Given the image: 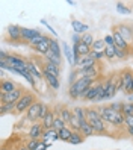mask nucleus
<instances>
[{
  "label": "nucleus",
  "instance_id": "39448f33",
  "mask_svg": "<svg viewBox=\"0 0 133 150\" xmlns=\"http://www.w3.org/2000/svg\"><path fill=\"white\" fill-rule=\"evenodd\" d=\"M23 90L21 88H17V90L11 91V93H6V94H0V102L2 105H8V103H17L21 97H23Z\"/></svg>",
  "mask_w": 133,
  "mask_h": 150
},
{
  "label": "nucleus",
  "instance_id": "2eb2a0df",
  "mask_svg": "<svg viewBox=\"0 0 133 150\" xmlns=\"http://www.w3.org/2000/svg\"><path fill=\"white\" fill-rule=\"evenodd\" d=\"M61 44H62V53H64V56L67 58L68 64L74 67V52H73V49H70L68 42H64V41H62Z\"/></svg>",
  "mask_w": 133,
  "mask_h": 150
},
{
  "label": "nucleus",
  "instance_id": "5fc2aeb1",
  "mask_svg": "<svg viewBox=\"0 0 133 150\" xmlns=\"http://www.w3.org/2000/svg\"><path fill=\"white\" fill-rule=\"evenodd\" d=\"M129 100H130V102L133 103V94H130V96H129Z\"/></svg>",
  "mask_w": 133,
  "mask_h": 150
},
{
  "label": "nucleus",
  "instance_id": "bb28decb",
  "mask_svg": "<svg viewBox=\"0 0 133 150\" xmlns=\"http://www.w3.org/2000/svg\"><path fill=\"white\" fill-rule=\"evenodd\" d=\"M46 61L47 62H51V64H55V65H58V67H62V56H58V55H55L53 52H47V55H46Z\"/></svg>",
  "mask_w": 133,
  "mask_h": 150
},
{
  "label": "nucleus",
  "instance_id": "9b49d317",
  "mask_svg": "<svg viewBox=\"0 0 133 150\" xmlns=\"http://www.w3.org/2000/svg\"><path fill=\"white\" fill-rule=\"evenodd\" d=\"M42 74H44V81L47 82V85L50 88H53V90H59L61 88V77H56L47 71H42Z\"/></svg>",
  "mask_w": 133,
  "mask_h": 150
},
{
  "label": "nucleus",
  "instance_id": "58836bf2",
  "mask_svg": "<svg viewBox=\"0 0 133 150\" xmlns=\"http://www.w3.org/2000/svg\"><path fill=\"white\" fill-rule=\"evenodd\" d=\"M94 37L89 33V32H86V33H83L82 35V42L83 44H86V46H89V47H92V44H94Z\"/></svg>",
  "mask_w": 133,
  "mask_h": 150
},
{
  "label": "nucleus",
  "instance_id": "4c0bfd02",
  "mask_svg": "<svg viewBox=\"0 0 133 150\" xmlns=\"http://www.w3.org/2000/svg\"><path fill=\"white\" fill-rule=\"evenodd\" d=\"M64 127H67V123L62 120L61 117H56V118H55V123H53V129L59 132V130H62Z\"/></svg>",
  "mask_w": 133,
  "mask_h": 150
},
{
  "label": "nucleus",
  "instance_id": "e433bc0d",
  "mask_svg": "<svg viewBox=\"0 0 133 150\" xmlns=\"http://www.w3.org/2000/svg\"><path fill=\"white\" fill-rule=\"evenodd\" d=\"M122 115H124V117L133 115V103H132V102L124 103V106H122Z\"/></svg>",
  "mask_w": 133,
  "mask_h": 150
},
{
  "label": "nucleus",
  "instance_id": "a211bd4d",
  "mask_svg": "<svg viewBox=\"0 0 133 150\" xmlns=\"http://www.w3.org/2000/svg\"><path fill=\"white\" fill-rule=\"evenodd\" d=\"M59 139V132L55 129H50V130H44L42 138L41 141L42 143H50V141H58Z\"/></svg>",
  "mask_w": 133,
  "mask_h": 150
},
{
  "label": "nucleus",
  "instance_id": "603ef678",
  "mask_svg": "<svg viewBox=\"0 0 133 150\" xmlns=\"http://www.w3.org/2000/svg\"><path fill=\"white\" fill-rule=\"evenodd\" d=\"M67 3H68L70 6H74V5H76V2H74V0H67Z\"/></svg>",
  "mask_w": 133,
  "mask_h": 150
},
{
  "label": "nucleus",
  "instance_id": "6e6552de",
  "mask_svg": "<svg viewBox=\"0 0 133 150\" xmlns=\"http://www.w3.org/2000/svg\"><path fill=\"white\" fill-rule=\"evenodd\" d=\"M6 62H8V65H9L11 68H15V70H24L26 67H27V62H26L23 58L14 56V55H9V56H8Z\"/></svg>",
  "mask_w": 133,
  "mask_h": 150
},
{
  "label": "nucleus",
  "instance_id": "79ce46f5",
  "mask_svg": "<svg viewBox=\"0 0 133 150\" xmlns=\"http://www.w3.org/2000/svg\"><path fill=\"white\" fill-rule=\"evenodd\" d=\"M41 144V139H29V143L26 144L29 150H37V147Z\"/></svg>",
  "mask_w": 133,
  "mask_h": 150
},
{
  "label": "nucleus",
  "instance_id": "4be33fe9",
  "mask_svg": "<svg viewBox=\"0 0 133 150\" xmlns=\"http://www.w3.org/2000/svg\"><path fill=\"white\" fill-rule=\"evenodd\" d=\"M26 68H27V71L35 77V79H42L44 77V74L39 71V70H38V67H37V64H35V62H32V61H27V67H26Z\"/></svg>",
  "mask_w": 133,
  "mask_h": 150
},
{
  "label": "nucleus",
  "instance_id": "1a4fd4ad",
  "mask_svg": "<svg viewBox=\"0 0 133 150\" xmlns=\"http://www.w3.org/2000/svg\"><path fill=\"white\" fill-rule=\"evenodd\" d=\"M39 35H42L38 29H30V28H21V38L24 41L30 42L32 40H35L37 37H39Z\"/></svg>",
  "mask_w": 133,
  "mask_h": 150
},
{
  "label": "nucleus",
  "instance_id": "f3484780",
  "mask_svg": "<svg viewBox=\"0 0 133 150\" xmlns=\"http://www.w3.org/2000/svg\"><path fill=\"white\" fill-rule=\"evenodd\" d=\"M113 41H115V47L120 49V50H129V42L124 40L118 32H113Z\"/></svg>",
  "mask_w": 133,
  "mask_h": 150
},
{
  "label": "nucleus",
  "instance_id": "a878e982",
  "mask_svg": "<svg viewBox=\"0 0 133 150\" xmlns=\"http://www.w3.org/2000/svg\"><path fill=\"white\" fill-rule=\"evenodd\" d=\"M33 49L37 50L38 53H41V55L46 56V55H47V52L50 50V38L47 37V40H46V41H42L41 44H38V46H35Z\"/></svg>",
  "mask_w": 133,
  "mask_h": 150
},
{
  "label": "nucleus",
  "instance_id": "a18cd8bd",
  "mask_svg": "<svg viewBox=\"0 0 133 150\" xmlns=\"http://www.w3.org/2000/svg\"><path fill=\"white\" fill-rule=\"evenodd\" d=\"M71 40H73V44H77V42H80V41H82V35H79V33H74V32H73Z\"/></svg>",
  "mask_w": 133,
  "mask_h": 150
},
{
  "label": "nucleus",
  "instance_id": "c03bdc74",
  "mask_svg": "<svg viewBox=\"0 0 133 150\" xmlns=\"http://www.w3.org/2000/svg\"><path fill=\"white\" fill-rule=\"evenodd\" d=\"M106 46H115V41H113V35H106V37L103 38Z\"/></svg>",
  "mask_w": 133,
  "mask_h": 150
},
{
  "label": "nucleus",
  "instance_id": "dca6fc26",
  "mask_svg": "<svg viewBox=\"0 0 133 150\" xmlns=\"http://www.w3.org/2000/svg\"><path fill=\"white\" fill-rule=\"evenodd\" d=\"M8 35H9V38L12 41H20L23 40L21 38V28L17 24H11L9 28H8Z\"/></svg>",
  "mask_w": 133,
  "mask_h": 150
},
{
  "label": "nucleus",
  "instance_id": "de8ad7c7",
  "mask_svg": "<svg viewBox=\"0 0 133 150\" xmlns=\"http://www.w3.org/2000/svg\"><path fill=\"white\" fill-rule=\"evenodd\" d=\"M124 125H126V127H130V126H133V115H130V117H126V120H124Z\"/></svg>",
  "mask_w": 133,
  "mask_h": 150
},
{
  "label": "nucleus",
  "instance_id": "423d86ee",
  "mask_svg": "<svg viewBox=\"0 0 133 150\" xmlns=\"http://www.w3.org/2000/svg\"><path fill=\"white\" fill-rule=\"evenodd\" d=\"M118 91H126V88L132 83L133 81V71L132 70H124L118 76Z\"/></svg>",
  "mask_w": 133,
  "mask_h": 150
},
{
  "label": "nucleus",
  "instance_id": "49530a36",
  "mask_svg": "<svg viewBox=\"0 0 133 150\" xmlns=\"http://www.w3.org/2000/svg\"><path fill=\"white\" fill-rule=\"evenodd\" d=\"M41 24H44V26H47V29H49V30H50V32H51L53 35H55V37H56V35H58V32H56L55 29H53V28H51V26H50V24H49V23H47L46 20H44V18L41 20Z\"/></svg>",
  "mask_w": 133,
  "mask_h": 150
},
{
  "label": "nucleus",
  "instance_id": "c756f323",
  "mask_svg": "<svg viewBox=\"0 0 133 150\" xmlns=\"http://www.w3.org/2000/svg\"><path fill=\"white\" fill-rule=\"evenodd\" d=\"M95 97H97V82L88 90L86 93H85V96H83V100H86V102H94L95 100Z\"/></svg>",
  "mask_w": 133,
  "mask_h": 150
},
{
  "label": "nucleus",
  "instance_id": "c85d7f7f",
  "mask_svg": "<svg viewBox=\"0 0 133 150\" xmlns=\"http://www.w3.org/2000/svg\"><path fill=\"white\" fill-rule=\"evenodd\" d=\"M73 115L79 120V121H86V108H82V106H76L73 108Z\"/></svg>",
  "mask_w": 133,
  "mask_h": 150
},
{
  "label": "nucleus",
  "instance_id": "f8f14e48",
  "mask_svg": "<svg viewBox=\"0 0 133 150\" xmlns=\"http://www.w3.org/2000/svg\"><path fill=\"white\" fill-rule=\"evenodd\" d=\"M42 134H44V127L41 123H33L29 129L30 139H39V138H42Z\"/></svg>",
  "mask_w": 133,
  "mask_h": 150
},
{
  "label": "nucleus",
  "instance_id": "3c124183",
  "mask_svg": "<svg viewBox=\"0 0 133 150\" xmlns=\"http://www.w3.org/2000/svg\"><path fill=\"white\" fill-rule=\"evenodd\" d=\"M127 134L133 138V126H130V127H127Z\"/></svg>",
  "mask_w": 133,
  "mask_h": 150
},
{
  "label": "nucleus",
  "instance_id": "f03ea898",
  "mask_svg": "<svg viewBox=\"0 0 133 150\" xmlns=\"http://www.w3.org/2000/svg\"><path fill=\"white\" fill-rule=\"evenodd\" d=\"M99 112H100V115H101L104 123H109V125H113V126H122L124 125L126 117L122 115V112H117V111L110 109L109 106L99 108Z\"/></svg>",
  "mask_w": 133,
  "mask_h": 150
},
{
  "label": "nucleus",
  "instance_id": "ea45409f",
  "mask_svg": "<svg viewBox=\"0 0 133 150\" xmlns=\"http://www.w3.org/2000/svg\"><path fill=\"white\" fill-rule=\"evenodd\" d=\"M89 58H92L94 61H100V59H103L104 58V53L103 52H95V50H91V53L88 55Z\"/></svg>",
  "mask_w": 133,
  "mask_h": 150
},
{
  "label": "nucleus",
  "instance_id": "37998d69",
  "mask_svg": "<svg viewBox=\"0 0 133 150\" xmlns=\"http://www.w3.org/2000/svg\"><path fill=\"white\" fill-rule=\"evenodd\" d=\"M127 55H129V50H120V49H117V58L118 59H126Z\"/></svg>",
  "mask_w": 133,
  "mask_h": 150
},
{
  "label": "nucleus",
  "instance_id": "7c9ffc66",
  "mask_svg": "<svg viewBox=\"0 0 133 150\" xmlns=\"http://www.w3.org/2000/svg\"><path fill=\"white\" fill-rule=\"evenodd\" d=\"M83 141H85V137L82 135V132H74L73 130V135H71V138H70L68 143L73 144V146H77V144H82Z\"/></svg>",
  "mask_w": 133,
  "mask_h": 150
},
{
  "label": "nucleus",
  "instance_id": "412c9836",
  "mask_svg": "<svg viewBox=\"0 0 133 150\" xmlns=\"http://www.w3.org/2000/svg\"><path fill=\"white\" fill-rule=\"evenodd\" d=\"M42 71H47L53 76H56V77H61V67L55 65V64H51V62H46L42 67Z\"/></svg>",
  "mask_w": 133,
  "mask_h": 150
},
{
  "label": "nucleus",
  "instance_id": "f257e3e1",
  "mask_svg": "<svg viewBox=\"0 0 133 150\" xmlns=\"http://www.w3.org/2000/svg\"><path fill=\"white\" fill-rule=\"evenodd\" d=\"M95 83V79H91V77H85V76H80L77 77V81L70 85V97H71L73 100H77V99H83L85 93L89 90V88Z\"/></svg>",
  "mask_w": 133,
  "mask_h": 150
},
{
  "label": "nucleus",
  "instance_id": "7ed1b4c3",
  "mask_svg": "<svg viewBox=\"0 0 133 150\" xmlns=\"http://www.w3.org/2000/svg\"><path fill=\"white\" fill-rule=\"evenodd\" d=\"M33 103H37V100H35V96L32 93H24L23 97L17 102L15 105V112L18 114H23V112H27V109L32 106Z\"/></svg>",
  "mask_w": 133,
  "mask_h": 150
},
{
  "label": "nucleus",
  "instance_id": "aec40b11",
  "mask_svg": "<svg viewBox=\"0 0 133 150\" xmlns=\"http://www.w3.org/2000/svg\"><path fill=\"white\" fill-rule=\"evenodd\" d=\"M55 118H56V114L50 111V112L47 114V117L41 121V125H42L44 130H50V129H53V123H55Z\"/></svg>",
  "mask_w": 133,
  "mask_h": 150
},
{
  "label": "nucleus",
  "instance_id": "393cba45",
  "mask_svg": "<svg viewBox=\"0 0 133 150\" xmlns=\"http://www.w3.org/2000/svg\"><path fill=\"white\" fill-rule=\"evenodd\" d=\"M59 117L64 120L67 125H70L71 123V118H73V111H70L68 108H59Z\"/></svg>",
  "mask_w": 133,
  "mask_h": 150
},
{
  "label": "nucleus",
  "instance_id": "72a5a7b5",
  "mask_svg": "<svg viewBox=\"0 0 133 150\" xmlns=\"http://www.w3.org/2000/svg\"><path fill=\"white\" fill-rule=\"evenodd\" d=\"M115 9H117V12H120V14H122V15H130L132 14V9L130 8H127L124 3H117V6H115Z\"/></svg>",
  "mask_w": 133,
  "mask_h": 150
},
{
  "label": "nucleus",
  "instance_id": "9d476101",
  "mask_svg": "<svg viewBox=\"0 0 133 150\" xmlns=\"http://www.w3.org/2000/svg\"><path fill=\"white\" fill-rule=\"evenodd\" d=\"M115 32H118L127 42H129L130 40H133V28H130V26H127V24H120V26H117V30H115Z\"/></svg>",
  "mask_w": 133,
  "mask_h": 150
},
{
  "label": "nucleus",
  "instance_id": "5701e85b",
  "mask_svg": "<svg viewBox=\"0 0 133 150\" xmlns=\"http://www.w3.org/2000/svg\"><path fill=\"white\" fill-rule=\"evenodd\" d=\"M80 132H82V135H83V137H92V135H97V134H95V130H94V127H92L88 121H82V123H80Z\"/></svg>",
  "mask_w": 133,
  "mask_h": 150
},
{
  "label": "nucleus",
  "instance_id": "f704fd0d",
  "mask_svg": "<svg viewBox=\"0 0 133 150\" xmlns=\"http://www.w3.org/2000/svg\"><path fill=\"white\" fill-rule=\"evenodd\" d=\"M91 49L95 50V52H104V49H106V42H104V40H95Z\"/></svg>",
  "mask_w": 133,
  "mask_h": 150
},
{
  "label": "nucleus",
  "instance_id": "c9c22d12",
  "mask_svg": "<svg viewBox=\"0 0 133 150\" xmlns=\"http://www.w3.org/2000/svg\"><path fill=\"white\" fill-rule=\"evenodd\" d=\"M15 105H17V103L0 105V114H2V115H5V114H8V112H12V111H15Z\"/></svg>",
  "mask_w": 133,
  "mask_h": 150
},
{
  "label": "nucleus",
  "instance_id": "473e14b6",
  "mask_svg": "<svg viewBox=\"0 0 133 150\" xmlns=\"http://www.w3.org/2000/svg\"><path fill=\"white\" fill-rule=\"evenodd\" d=\"M103 53H104V58L113 59V58H117V47H115V46H106Z\"/></svg>",
  "mask_w": 133,
  "mask_h": 150
},
{
  "label": "nucleus",
  "instance_id": "20e7f679",
  "mask_svg": "<svg viewBox=\"0 0 133 150\" xmlns=\"http://www.w3.org/2000/svg\"><path fill=\"white\" fill-rule=\"evenodd\" d=\"M118 79L117 76H112L108 79V82H104V100H110L118 93Z\"/></svg>",
  "mask_w": 133,
  "mask_h": 150
},
{
  "label": "nucleus",
  "instance_id": "2f4dec72",
  "mask_svg": "<svg viewBox=\"0 0 133 150\" xmlns=\"http://www.w3.org/2000/svg\"><path fill=\"white\" fill-rule=\"evenodd\" d=\"M71 135H73V129L71 127H64L62 130H59V139L61 141H70V138H71Z\"/></svg>",
  "mask_w": 133,
  "mask_h": 150
},
{
  "label": "nucleus",
  "instance_id": "6ab92c4d",
  "mask_svg": "<svg viewBox=\"0 0 133 150\" xmlns=\"http://www.w3.org/2000/svg\"><path fill=\"white\" fill-rule=\"evenodd\" d=\"M77 73L80 76H85V77H91V79H97L99 77V67H91V68H86V70H77Z\"/></svg>",
  "mask_w": 133,
  "mask_h": 150
},
{
  "label": "nucleus",
  "instance_id": "b1692460",
  "mask_svg": "<svg viewBox=\"0 0 133 150\" xmlns=\"http://www.w3.org/2000/svg\"><path fill=\"white\" fill-rule=\"evenodd\" d=\"M97 65V61H94L92 58L89 56H83L80 59V64H79V68L80 70H86V68H91V67H95Z\"/></svg>",
  "mask_w": 133,
  "mask_h": 150
},
{
  "label": "nucleus",
  "instance_id": "09e8293b",
  "mask_svg": "<svg viewBox=\"0 0 133 150\" xmlns=\"http://www.w3.org/2000/svg\"><path fill=\"white\" fill-rule=\"evenodd\" d=\"M50 144H51V143H42V141H41V144L37 147V150H47V149L50 147Z\"/></svg>",
  "mask_w": 133,
  "mask_h": 150
},
{
  "label": "nucleus",
  "instance_id": "0eeeda50",
  "mask_svg": "<svg viewBox=\"0 0 133 150\" xmlns=\"http://www.w3.org/2000/svg\"><path fill=\"white\" fill-rule=\"evenodd\" d=\"M41 105L42 102H37V103H33L32 106L27 109V115H26V118H27L29 121L32 123H37V120H39V114H41Z\"/></svg>",
  "mask_w": 133,
  "mask_h": 150
},
{
  "label": "nucleus",
  "instance_id": "4468645a",
  "mask_svg": "<svg viewBox=\"0 0 133 150\" xmlns=\"http://www.w3.org/2000/svg\"><path fill=\"white\" fill-rule=\"evenodd\" d=\"M71 28H73V32L74 33H79V35H83L89 30V26L79 21V20H71Z\"/></svg>",
  "mask_w": 133,
  "mask_h": 150
},
{
  "label": "nucleus",
  "instance_id": "a19ab883",
  "mask_svg": "<svg viewBox=\"0 0 133 150\" xmlns=\"http://www.w3.org/2000/svg\"><path fill=\"white\" fill-rule=\"evenodd\" d=\"M122 106H124L122 102H113V103L109 105V108L113 109V111H117V112H122Z\"/></svg>",
  "mask_w": 133,
  "mask_h": 150
},
{
  "label": "nucleus",
  "instance_id": "864d4df0",
  "mask_svg": "<svg viewBox=\"0 0 133 150\" xmlns=\"http://www.w3.org/2000/svg\"><path fill=\"white\" fill-rule=\"evenodd\" d=\"M18 150H29V149H27V146H21Z\"/></svg>",
  "mask_w": 133,
  "mask_h": 150
},
{
  "label": "nucleus",
  "instance_id": "8fccbe9b",
  "mask_svg": "<svg viewBox=\"0 0 133 150\" xmlns=\"http://www.w3.org/2000/svg\"><path fill=\"white\" fill-rule=\"evenodd\" d=\"M124 93H126L127 96H130V94H133V81H132V83L126 88V91H124Z\"/></svg>",
  "mask_w": 133,
  "mask_h": 150
},
{
  "label": "nucleus",
  "instance_id": "ddd939ff",
  "mask_svg": "<svg viewBox=\"0 0 133 150\" xmlns=\"http://www.w3.org/2000/svg\"><path fill=\"white\" fill-rule=\"evenodd\" d=\"M17 83L11 79H5V81L0 82V94H6V93H11L14 90H17Z\"/></svg>",
  "mask_w": 133,
  "mask_h": 150
},
{
  "label": "nucleus",
  "instance_id": "cd10ccee",
  "mask_svg": "<svg viewBox=\"0 0 133 150\" xmlns=\"http://www.w3.org/2000/svg\"><path fill=\"white\" fill-rule=\"evenodd\" d=\"M50 52H53L58 56H62V44L55 38H50Z\"/></svg>",
  "mask_w": 133,
  "mask_h": 150
}]
</instances>
